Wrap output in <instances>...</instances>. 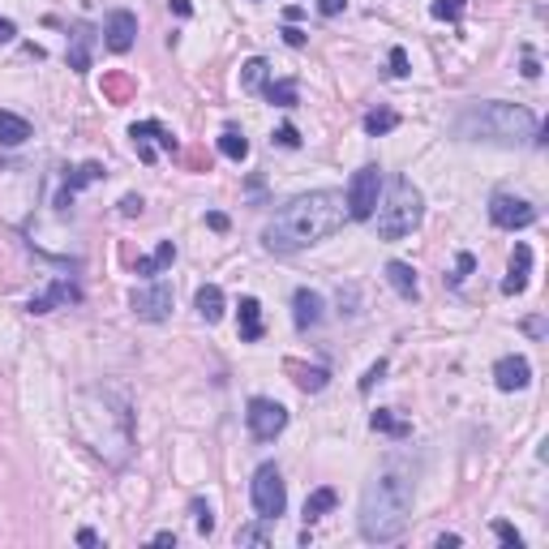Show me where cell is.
<instances>
[{"mask_svg": "<svg viewBox=\"0 0 549 549\" xmlns=\"http://www.w3.org/2000/svg\"><path fill=\"white\" fill-rule=\"evenodd\" d=\"M494 383H498V391H524L532 383V365L524 357H502L494 365Z\"/></svg>", "mask_w": 549, "mask_h": 549, "instance_id": "4fadbf2b", "label": "cell"}, {"mask_svg": "<svg viewBox=\"0 0 549 549\" xmlns=\"http://www.w3.org/2000/svg\"><path fill=\"white\" fill-rule=\"evenodd\" d=\"M537 73H541V69H537V61H532V56H524V77H537Z\"/></svg>", "mask_w": 549, "mask_h": 549, "instance_id": "7dc6e473", "label": "cell"}, {"mask_svg": "<svg viewBox=\"0 0 549 549\" xmlns=\"http://www.w3.org/2000/svg\"><path fill=\"white\" fill-rule=\"evenodd\" d=\"M459 545V537H455V532H442V537H438V549H455Z\"/></svg>", "mask_w": 549, "mask_h": 549, "instance_id": "b9f144b4", "label": "cell"}, {"mask_svg": "<svg viewBox=\"0 0 549 549\" xmlns=\"http://www.w3.org/2000/svg\"><path fill=\"white\" fill-rule=\"evenodd\" d=\"M193 310H198V318H202V322H211V327H215L219 318H223V287H219V284H202V287H198V296H193Z\"/></svg>", "mask_w": 549, "mask_h": 549, "instance_id": "e0dca14e", "label": "cell"}, {"mask_svg": "<svg viewBox=\"0 0 549 549\" xmlns=\"http://www.w3.org/2000/svg\"><path fill=\"white\" fill-rule=\"evenodd\" d=\"M262 95L275 103V108H292L296 103V82H266Z\"/></svg>", "mask_w": 549, "mask_h": 549, "instance_id": "83f0119b", "label": "cell"}, {"mask_svg": "<svg viewBox=\"0 0 549 549\" xmlns=\"http://www.w3.org/2000/svg\"><path fill=\"white\" fill-rule=\"evenodd\" d=\"M528 275H532V249H528L524 240H515L511 266H506V279H502V292H506V296H520V292L528 287Z\"/></svg>", "mask_w": 549, "mask_h": 549, "instance_id": "7c38bea8", "label": "cell"}, {"mask_svg": "<svg viewBox=\"0 0 549 549\" xmlns=\"http://www.w3.org/2000/svg\"><path fill=\"white\" fill-rule=\"evenodd\" d=\"M193 524H198V532H202V537H211V532H215V511H211V502H202V498H193Z\"/></svg>", "mask_w": 549, "mask_h": 549, "instance_id": "f546056e", "label": "cell"}, {"mask_svg": "<svg viewBox=\"0 0 549 549\" xmlns=\"http://www.w3.org/2000/svg\"><path fill=\"white\" fill-rule=\"evenodd\" d=\"M13 35H18V26L9 22V18H0V44H9Z\"/></svg>", "mask_w": 549, "mask_h": 549, "instance_id": "ab89813d", "label": "cell"}, {"mask_svg": "<svg viewBox=\"0 0 549 549\" xmlns=\"http://www.w3.org/2000/svg\"><path fill=\"white\" fill-rule=\"evenodd\" d=\"M335 502H339V494H335L331 485H322V489H313L310 498H305V524H313V520H322L327 511H335Z\"/></svg>", "mask_w": 549, "mask_h": 549, "instance_id": "7402d4cb", "label": "cell"}, {"mask_svg": "<svg viewBox=\"0 0 549 549\" xmlns=\"http://www.w3.org/2000/svg\"><path fill=\"white\" fill-rule=\"evenodd\" d=\"M472 254H459V266H455V275H451V284H464V275H472Z\"/></svg>", "mask_w": 549, "mask_h": 549, "instance_id": "8d00e7d4", "label": "cell"}, {"mask_svg": "<svg viewBox=\"0 0 549 549\" xmlns=\"http://www.w3.org/2000/svg\"><path fill=\"white\" fill-rule=\"evenodd\" d=\"M91 48H95V26H73V35H69V69L77 73H86L91 69Z\"/></svg>", "mask_w": 549, "mask_h": 549, "instance_id": "9a60e30c", "label": "cell"}, {"mask_svg": "<svg viewBox=\"0 0 549 549\" xmlns=\"http://www.w3.org/2000/svg\"><path fill=\"white\" fill-rule=\"evenodd\" d=\"M240 86H245V91H262L266 86V61L262 56H249V61H245V69H240Z\"/></svg>", "mask_w": 549, "mask_h": 549, "instance_id": "d4e9b609", "label": "cell"}, {"mask_svg": "<svg viewBox=\"0 0 549 549\" xmlns=\"http://www.w3.org/2000/svg\"><path fill=\"white\" fill-rule=\"evenodd\" d=\"M386 279H391V287H395L404 301H416V296H421V287H416V270H412L408 262H400V258L386 262Z\"/></svg>", "mask_w": 549, "mask_h": 549, "instance_id": "ac0fdd59", "label": "cell"}, {"mask_svg": "<svg viewBox=\"0 0 549 549\" xmlns=\"http://www.w3.org/2000/svg\"><path fill=\"white\" fill-rule=\"evenodd\" d=\"M120 215H142V198H120Z\"/></svg>", "mask_w": 549, "mask_h": 549, "instance_id": "f35d334b", "label": "cell"}, {"mask_svg": "<svg viewBox=\"0 0 549 549\" xmlns=\"http://www.w3.org/2000/svg\"><path fill=\"white\" fill-rule=\"evenodd\" d=\"M77 541H82V545H99V537L91 532V528H82V532H77Z\"/></svg>", "mask_w": 549, "mask_h": 549, "instance_id": "7bdbcfd3", "label": "cell"}, {"mask_svg": "<svg viewBox=\"0 0 549 549\" xmlns=\"http://www.w3.org/2000/svg\"><path fill=\"white\" fill-rule=\"evenodd\" d=\"M275 142L287 146V150H296V146H301V133H296L292 125H279V129H275Z\"/></svg>", "mask_w": 549, "mask_h": 549, "instance_id": "e575fe53", "label": "cell"}, {"mask_svg": "<svg viewBox=\"0 0 549 549\" xmlns=\"http://www.w3.org/2000/svg\"><path fill=\"white\" fill-rule=\"evenodd\" d=\"M133 313L142 322H164L172 313V287L167 284H150V287H138L133 292Z\"/></svg>", "mask_w": 549, "mask_h": 549, "instance_id": "30bf717a", "label": "cell"}, {"mask_svg": "<svg viewBox=\"0 0 549 549\" xmlns=\"http://www.w3.org/2000/svg\"><path fill=\"white\" fill-rule=\"evenodd\" d=\"M30 138V125L22 117H13V112H4L0 108V146H22Z\"/></svg>", "mask_w": 549, "mask_h": 549, "instance_id": "44dd1931", "label": "cell"}, {"mask_svg": "<svg viewBox=\"0 0 549 549\" xmlns=\"http://www.w3.org/2000/svg\"><path fill=\"white\" fill-rule=\"evenodd\" d=\"M464 9H468V0H433L430 4V13L438 18V22H459Z\"/></svg>", "mask_w": 549, "mask_h": 549, "instance_id": "f1b7e54d", "label": "cell"}, {"mask_svg": "<svg viewBox=\"0 0 549 549\" xmlns=\"http://www.w3.org/2000/svg\"><path fill=\"white\" fill-rule=\"evenodd\" d=\"M383 374H386V360H378V365H369V374L360 378V395H369V391H374V383H383Z\"/></svg>", "mask_w": 549, "mask_h": 549, "instance_id": "836d02e7", "label": "cell"}, {"mask_svg": "<svg viewBox=\"0 0 549 549\" xmlns=\"http://www.w3.org/2000/svg\"><path fill=\"white\" fill-rule=\"evenodd\" d=\"M133 35H138V18L129 9H112L108 26H103V44L117 52V56H125V52L133 48Z\"/></svg>", "mask_w": 549, "mask_h": 549, "instance_id": "8fae6325", "label": "cell"}, {"mask_svg": "<svg viewBox=\"0 0 549 549\" xmlns=\"http://www.w3.org/2000/svg\"><path fill=\"white\" fill-rule=\"evenodd\" d=\"M369 425H374L378 433H391V438H408V433H412V425H408V421H400V416H391V412H374V416H369Z\"/></svg>", "mask_w": 549, "mask_h": 549, "instance_id": "484cf974", "label": "cell"}, {"mask_svg": "<svg viewBox=\"0 0 549 549\" xmlns=\"http://www.w3.org/2000/svg\"><path fill=\"white\" fill-rule=\"evenodd\" d=\"M408 515H412V477L400 472V468H386L378 477L365 485L360 494V537L365 541H395L408 528Z\"/></svg>", "mask_w": 549, "mask_h": 549, "instance_id": "7a4b0ae2", "label": "cell"}, {"mask_svg": "<svg viewBox=\"0 0 549 549\" xmlns=\"http://www.w3.org/2000/svg\"><path fill=\"white\" fill-rule=\"evenodd\" d=\"M292 374H296L301 391H322L327 386V369H301V365H292Z\"/></svg>", "mask_w": 549, "mask_h": 549, "instance_id": "4dcf8cb0", "label": "cell"}, {"mask_svg": "<svg viewBox=\"0 0 549 549\" xmlns=\"http://www.w3.org/2000/svg\"><path fill=\"white\" fill-rule=\"evenodd\" d=\"M172 262H176V245H172V240H164V245H159L150 258H138V275L155 279V275H159V270H167Z\"/></svg>", "mask_w": 549, "mask_h": 549, "instance_id": "ffe728a7", "label": "cell"}, {"mask_svg": "<svg viewBox=\"0 0 549 549\" xmlns=\"http://www.w3.org/2000/svg\"><path fill=\"white\" fill-rule=\"evenodd\" d=\"M391 77H408V52L391 48Z\"/></svg>", "mask_w": 549, "mask_h": 549, "instance_id": "d590c367", "label": "cell"}, {"mask_svg": "<svg viewBox=\"0 0 549 549\" xmlns=\"http://www.w3.org/2000/svg\"><path fill=\"white\" fill-rule=\"evenodd\" d=\"M284 39H287V44H292V48H301V44H305V35H301V30H292V26H287V30H284Z\"/></svg>", "mask_w": 549, "mask_h": 549, "instance_id": "60d3db41", "label": "cell"}, {"mask_svg": "<svg viewBox=\"0 0 549 549\" xmlns=\"http://www.w3.org/2000/svg\"><path fill=\"white\" fill-rule=\"evenodd\" d=\"M73 301H82V292H77L69 279H56L44 296H30V305H26V310H30V313H52L56 305H73Z\"/></svg>", "mask_w": 549, "mask_h": 549, "instance_id": "5bb4252c", "label": "cell"}, {"mask_svg": "<svg viewBox=\"0 0 549 549\" xmlns=\"http://www.w3.org/2000/svg\"><path fill=\"white\" fill-rule=\"evenodd\" d=\"M129 138H133V150H138V159H142V164H155V159H159V150H176V138L167 133L164 125H155V120L133 125V129H129Z\"/></svg>", "mask_w": 549, "mask_h": 549, "instance_id": "9c48e42d", "label": "cell"}, {"mask_svg": "<svg viewBox=\"0 0 549 549\" xmlns=\"http://www.w3.org/2000/svg\"><path fill=\"white\" fill-rule=\"evenodd\" d=\"M206 223H211L215 232H223V228H228V215H206Z\"/></svg>", "mask_w": 549, "mask_h": 549, "instance_id": "f6af8a7d", "label": "cell"}, {"mask_svg": "<svg viewBox=\"0 0 549 549\" xmlns=\"http://www.w3.org/2000/svg\"><path fill=\"white\" fill-rule=\"evenodd\" d=\"M378 237L383 240H404L412 237L416 228H421V215H425V198L421 190L400 176V181H391V193H386V202H378Z\"/></svg>", "mask_w": 549, "mask_h": 549, "instance_id": "277c9868", "label": "cell"}, {"mask_svg": "<svg viewBox=\"0 0 549 549\" xmlns=\"http://www.w3.org/2000/svg\"><path fill=\"white\" fill-rule=\"evenodd\" d=\"M172 9H176L181 18H190V13H193V9H190V0H172Z\"/></svg>", "mask_w": 549, "mask_h": 549, "instance_id": "bcb514c9", "label": "cell"}, {"mask_svg": "<svg viewBox=\"0 0 549 549\" xmlns=\"http://www.w3.org/2000/svg\"><path fill=\"white\" fill-rule=\"evenodd\" d=\"M489 219H494V228H506V232L532 228L537 223V206L524 202V198H511V193H494L489 198Z\"/></svg>", "mask_w": 549, "mask_h": 549, "instance_id": "ba28073f", "label": "cell"}, {"mask_svg": "<svg viewBox=\"0 0 549 549\" xmlns=\"http://www.w3.org/2000/svg\"><path fill=\"white\" fill-rule=\"evenodd\" d=\"M240 339L258 343L262 339V305L254 296H240Z\"/></svg>", "mask_w": 549, "mask_h": 549, "instance_id": "d6986e66", "label": "cell"}, {"mask_svg": "<svg viewBox=\"0 0 549 549\" xmlns=\"http://www.w3.org/2000/svg\"><path fill=\"white\" fill-rule=\"evenodd\" d=\"M249 498H254V511H258L262 524H275V520L287 511V489H284V477H279L275 464H262V468L254 472V480H249Z\"/></svg>", "mask_w": 549, "mask_h": 549, "instance_id": "5b68a950", "label": "cell"}, {"mask_svg": "<svg viewBox=\"0 0 549 549\" xmlns=\"http://www.w3.org/2000/svg\"><path fill=\"white\" fill-rule=\"evenodd\" d=\"M155 545H176V532H155Z\"/></svg>", "mask_w": 549, "mask_h": 549, "instance_id": "ee69618b", "label": "cell"}, {"mask_svg": "<svg viewBox=\"0 0 549 549\" xmlns=\"http://www.w3.org/2000/svg\"><path fill=\"white\" fill-rule=\"evenodd\" d=\"M343 4H348V0H318V13H322V18H335V13H343Z\"/></svg>", "mask_w": 549, "mask_h": 549, "instance_id": "74e56055", "label": "cell"}, {"mask_svg": "<svg viewBox=\"0 0 549 549\" xmlns=\"http://www.w3.org/2000/svg\"><path fill=\"white\" fill-rule=\"evenodd\" d=\"M266 541H270V537H266V528H258V524H249L237 532V545H266Z\"/></svg>", "mask_w": 549, "mask_h": 549, "instance_id": "1f68e13d", "label": "cell"}, {"mask_svg": "<svg viewBox=\"0 0 549 549\" xmlns=\"http://www.w3.org/2000/svg\"><path fill=\"white\" fill-rule=\"evenodd\" d=\"M219 150H223V159L240 164V159H249V138H245L240 129H223V133H219Z\"/></svg>", "mask_w": 549, "mask_h": 549, "instance_id": "603a6c76", "label": "cell"}, {"mask_svg": "<svg viewBox=\"0 0 549 549\" xmlns=\"http://www.w3.org/2000/svg\"><path fill=\"white\" fill-rule=\"evenodd\" d=\"M378 193H383V167L378 164H365L360 172H352L348 181V219H374L378 211Z\"/></svg>", "mask_w": 549, "mask_h": 549, "instance_id": "8992f818", "label": "cell"}, {"mask_svg": "<svg viewBox=\"0 0 549 549\" xmlns=\"http://www.w3.org/2000/svg\"><path fill=\"white\" fill-rule=\"evenodd\" d=\"M537 117L515 108V103H477L468 108L464 117L455 120V133L468 138V142H498V146H515L537 138Z\"/></svg>", "mask_w": 549, "mask_h": 549, "instance_id": "3957f363", "label": "cell"}, {"mask_svg": "<svg viewBox=\"0 0 549 549\" xmlns=\"http://www.w3.org/2000/svg\"><path fill=\"white\" fill-rule=\"evenodd\" d=\"M292 318H296V327H301V331L318 327V322H322V296H318V292H310V287H301V292L292 296Z\"/></svg>", "mask_w": 549, "mask_h": 549, "instance_id": "2e32d148", "label": "cell"}, {"mask_svg": "<svg viewBox=\"0 0 549 549\" xmlns=\"http://www.w3.org/2000/svg\"><path fill=\"white\" fill-rule=\"evenodd\" d=\"M245 425H249V433L258 442H275L287 430V408L258 395V400H249V408H245Z\"/></svg>", "mask_w": 549, "mask_h": 549, "instance_id": "52a82bcc", "label": "cell"}, {"mask_svg": "<svg viewBox=\"0 0 549 549\" xmlns=\"http://www.w3.org/2000/svg\"><path fill=\"white\" fill-rule=\"evenodd\" d=\"M395 125H400V117H395L391 108H378V112H369V117H365V133H369V138H378V133H391Z\"/></svg>", "mask_w": 549, "mask_h": 549, "instance_id": "4316f807", "label": "cell"}, {"mask_svg": "<svg viewBox=\"0 0 549 549\" xmlns=\"http://www.w3.org/2000/svg\"><path fill=\"white\" fill-rule=\"evenodd\" d=\"M494 537H498L502 545H511V549H520V545H524V537H520L515 528L506 524V520H498V524H494Z\"/></svg>", "mask_w": 549, "mask_h": 549, "instance_id": "d6a6232c", "label": "cell"}, {"mask_svg": "<svg viewBox=\"0 0 549 549\" xmlns=\"http://www.w3.org/2000/svg\"><path fill=\"white\" fill-rule=\"evenodd\" d=\"M343 219H348L343 193H335V190L301 193V198H292L287 206L275 211V219L266 223V232H262V245L270 254H296V249L318 245V240H327L331 232H339Z\"/></svg>", "mask_w": 549, "mask_h": 549, "instance_id": "6da1fadb", "label": "cell"}, {"mask_svg": "<svg viewBox=\"0 0 549 549\" xmlns=\"http://www.w3.org/2000/svg\"><path fill=\"white\" fill-rule=\"evenodd\" d=\"M99 176H103V167H99V164H82L77 172H73V181L65 185V193H61V206H69L73 193L82 190V185H91V181H99Z\"/></svg>", "mask_w": 549, "mask_h": 549, "instance_id": "cb8c5ba5", "label": "cell"}]
</instances>
